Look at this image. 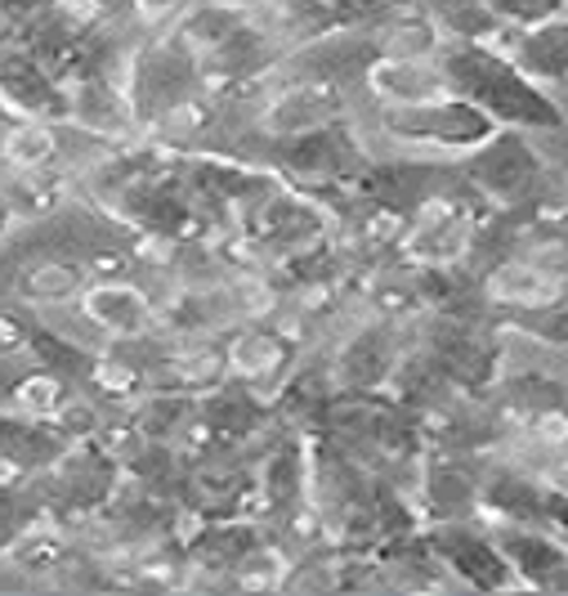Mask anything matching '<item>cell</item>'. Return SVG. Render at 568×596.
<instances>
[{"label":"cell","instance_id":"obj_3","mask_svg":"<svg viewBox=\"0 0 568 596\" xmlns=\"http://www.w3.org/2000/svg\"><path fill=\"white\" fill-rule=\"evenodd\" d=\"M538 158L523 148L519 135H492L488 144L475 148V158H470V179L479 184L483 194H492L497 202H515L528 184L538 179Z\"/></svg>","mask_w":568,"mask_h":596},{"label":"cell","instance_id":"obj_7","mask_svg":"<svg viewBox=\"0 0 568 596\" xmlns=\"http://www.w3.org/2000/svg\"><path fill=\"white\" fill-rule=\"evenodd\" d=\"M510 59L533 82H568V23L546 18V23H533V27H519Z\"/></svg>","mask_w":568,"mask_h":596},{"label":"cell","instance_id":"obj_9","mask_svg":"<svg viewBox=\"0 0 568 596\" xmlns=\"http://www.w3.org/2000/svg\"><path fill=\"white\" fill-rule=\"evenodd\" d=\"M27 287H31L36 301H54V296H67L72 287H77V270L72 265H46V270H36L27 278Z\"/></svg>","mask_w":568,"mask_h":596},{"label":"cell","instance_id":"obj_4","mask_svg":"<svg viewBox=\"0 0 568 596\" xmlns=\"http://www.w3.org/2000/svg\"><path fill=\"white\" fill-rule=\"evenodd\" d=\"M367 86L381 103H430L457 95L447 82L439 59H371L367 63Z\"/></svg>","mask_w":568,"mask_h":596},{"label":"cell","instance_id":"obj_5","mask_svg":"<svg viewBox=\"0 0 568 596\" xmlns=\"http://www.w3.org/2000/svg\"><path fill=\"white\" fill-rule=\"evenodd\" d=\"M430 543H434V551L443 556V561L457 570V574H466L475 587H506V583H515L510 570H506V566H510L506 551L492 543V538L466 530L462 520H452V525H439V530L430 534Z\"/></svg>","mask_w":568,"mask_h":596},{"label":"cell","instance_id":"obj_6","mask_svg":"<svg viewBox=\"0 0 568 596\" xmlns=\"http://www.w3.org/2000/svg\"><path fill=\"white\" fill-rule=\"evenodd\" d=\"M81 310L112 337H139L153 327V306L130 283H94L81 291Z\"/></svg>","mask_w":568,"mask_h":596},{"label":"cell","instance_id":"obj_1","mask_svg":"<svg viewBox=\"0 0 568 596\" xmlns=\"http://www.w3.org/2000/svg\"><path fill=\"white\" fill-rule=\"evenodd\" d=\"M434 59L447 72L452 90L466 95L470 103H479L492 122H506L515 131H551V126L564 122V113L551 103L542 82H533L510 54L492 50L488 41L443 36Z\"/></svg>","mask_w":568,"mask_h":596},{"label":"cell","instance_id":"obj_2","mask_svg":"<svg viewBox=\"0 0 568 596\" xmlns=\"http://www.w3.org/2000/svg\"><path fill=\"white\" fill-rule=\"evenodd\" d=\"M381 131L403 144L475 153L479 144L497 135V122L466 95H447V99H430V103H381Z\"/></svg>","mask_w":568,"mask_h":596},{"label":"cell","instance_id":"obj_8","mask_svg":"<svg viewBox=\"0 0 568 596\" xmlns=\"http://www.w3.org/2000/svg\"><path fill=\"white\" fill-rule=\"evenodd\" d=\"M497 547L506 551V561L519 570V579L538 583V587L551 583V574L568 566V551L559 543H551L546 534H538V530H502Z\"/></svg>","mask_w":568,"mask_h":596}]
</instances>
